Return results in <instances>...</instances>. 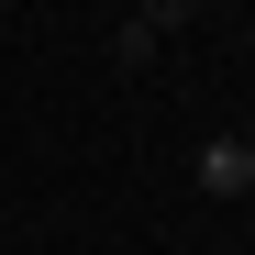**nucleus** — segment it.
<instances>
[{"label":"nucleus","instance_id":"obj_3","mask_svg":"<svg viewBox=\"0 0 255 255\" xmlns=\"http://www.w3.org/2000/svg\"><path fill=\"white\" fill-rule=\"evenodd\" d=\"M244 45H255V22H244Z\"/></svg>","mask_w":255,"mask_h":255},{"label":"nucleus","instance_id":"obj_2","mask_svg":"<svg viewBox=\"0 0 255 255\" xmlns=\"http://www.w3.org/2000/svg\"><path fill=\"white\" fill-rule=\"evenodd\" d=\"M133 22H144L155 45H166V33H178V22H200V0H133Z\"/></svg>","mask_w":255,"mask_h":255},{"label":"nucleus","instance_id":"obj_1","mask_svg":"<svg viewBox=\"0 0 255 255\" xmlns=\"http://www.w3.org/2000/svg\"><path fill=\"white\" fill-rule=\"evenodd\" d=\"M200 189L211 200H255V155L244 144H200Z\"/></svg>","mask_w":255,"mask_h":255},{"label":"nucleus","instance_id":"obj_4","mask_svg":"<svg viewBox=\"0 0 255 255\" xmlns=\"http://www.w3.org/2000/svg\"><path fill=\"white\" fill-rule=\"evenodd\" d=\"M244 155H255V144H244Z\"/></svg>","mask_w":255,"mask_h":255}]
</instances>
